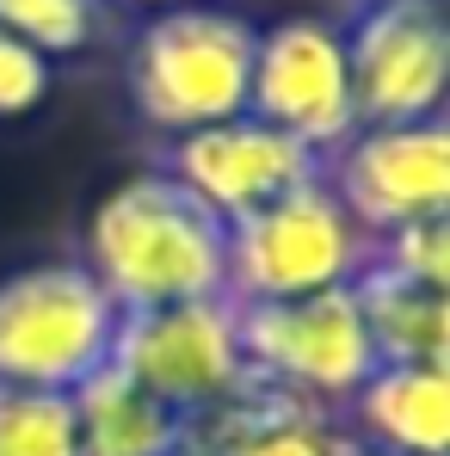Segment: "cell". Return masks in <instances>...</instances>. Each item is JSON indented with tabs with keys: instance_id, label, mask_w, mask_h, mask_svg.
Returning a JSON list of instances; mask_svg holds the SVG:
<instances>
[{
	"instance_id": "cell-4",
	"label": "cell",
	"mask_w": 450,
	"mask_h": 456,
	"mask_svg": "<svg viewBox=\"0 0 450 456\" xmlns=\"http://www.w3.org/2000/svg\"><path fill=\"white\" fill-rule=\"evenodd\" d=\"M371 259L364 228L340 210L327 179L228 223V297L234 303H290L315 290H346Z\"/></svg>"
},
{
	"instance_id": "cell-19",
	"label": "cell",
	"mask_w": 450,
	"mask_h": 456,
	"mask_svg": "<svg viewBox=\"0 0 450 456\" xmlns=\"http://www.w3.org/2000/svg\"><path fill=\"white\" fill-rule=\"evenodd\" d=\"M352 456H389V451H364V444H358V438H352Z\"/></svg>"
},
{
	"instance_id": "cell-9",
	"label": "cell",
	"mask_w": 450,
	"mask_h": 456,
	"mask_svg": "<svg viewBox=\"0 0 450 456\" xmlns=\"http://www.w3.org/2000/svg\"><path fill=\"white\" fill-rule=\"evenodd\" d=\"M327 191L364 228V240L389 228L445 216L450 204V130L445 118L426 124H364L327 160Z\"/></svg>"
},
{
	"instance_id": "cell-16",
	"label": "cell",
	"mask_w": 450,
	"mask_h": 456,
	"mask_svg": "<svg viewBox=\"0 0 450 456\" xmlns=\"http://www.w3.org/2000/svg\"><path fill=\"white\" fill-rule=\"evenodd\" d=\"M0 456H80L75 451V401L0 382Z\"/></svg>"
},
{
	"instance_id": "cell-10",
	"label": "cell",
	"mask_w": 450,
	"mask_h": 456,
	"mask_svg": "<svg viewBox=\"0 0 450 456\" xmlns=\"http://www.w3.org/2000/svg\"><path fill=\"white\" fill-rule=\"evenodd\" d=\"M167 173L223 223H241L278 198H290L302 185H315L327 173L321 154H308L302 142L278 136L272 124L259 118H228V124H210V130H192L179 136L173 154H167Z\"/></svg>"
},
{
	"instance_id": "cell-6",
	"label": "cell",
	"mask_w": 450,
	"mask_h": 456,
	"mask_svg": "<svg viewBox=\"0 0 450 456\" xmlns=\"http://www.w3.org/2000/svg\"><path fill=\"white\" fill-rule=\"evenodd\" d=\"M111 364L136 388H149L154 401H167L179 419H204L217 407H234L241 395H253L234 297L124 314Z\"/></svg>"
},
{
	"instance_id": "cell-5",
	"label": "cell",
	"mask_w": 450,
	"mask_h": 456,
	"mask_svg": "<svg viewBox=\"0 0 450 456\" xmlns=\"http://www.w3.org/2000/svg\"><path fill=\"white\" fill-rule=\"evenodd\" d=\"M234 308H241V352H247L253 388L290 395L308 407H346L376 370L352 284L290 297V303H234Z\"/></svg>"
},
{
	"instance_id": "cell-14",
	"label": "cell",
	"mask_w": 450,
	"mask_h": 456,
	"mask_svg": "<svg viewBox=\"0 0 450 456\" xmlns=\"http://www.w3.org/2000/svg\"><path fill=\"white\" fill-rule=\"evenodd\" d=\"M352 297H358L376 364H445L450 370V290L395 278L364 259V272L352 278Z\"/></svg>"
},
{
	"instance_id": "cell-13",
	"label": "cell",
	"mask_w": 450,
	"mask_h": 456,
	"mask_svg": "<svg viewBox=\"0 0 450 456\" xmlns=\"http://www.w3.org/2000/svg\"><path fill=\"white\" fill-rule=\"evenodd\" d=\"M75 401V451L80 456H179L192 444V419L105 364L69 395Z\"/></svg>"
},
{
	"instance_id": "cell-8",
	"label": "cell",
	"mask_w": 450,
	"mask_h": 456,
	"mask_svg": "<svg viewBox=\"0 0 450 456\" xmlns=\"http://www.w3.org/2000/svg\"><path fill=\"white\" fill-rule=\"evenodd\" d=\"M346 37L352 105L364 124H426L445 118L450 93V25L445 0H358Z\"/></svg>"
},
{
	"instance_id": "cell-12",
	"label": "cell",
	"mask_w": 450,
	"mask_h": 456,
	"mask_svg": "<svg viewBox=\"0 0 450 456\" xmlns=\"http://www.w3.org/2000/svg\"><path fill=\"white\" fill-rule=\"evenodd\" d=\"M192 451L198 456H352V438L333 432L327 407L253 388L234 407L192 419Z\"/></svg>"
},
{
	"instance_id": "cell-7",
	"label": "cell",
	"mask_w": 450,
	"mask_h": 456,
	"mask_svg": "<svg viewBox=\"0 0 450 456\" xmlns=\"http://www.w3.org/2000/svg\"><path fill=\"white\" fill-rule=\"evenodd\" d=\"M247 118L272 124L278 136L302 142L308 154H340L358 130L346 37L333 19L290 12L253 37V80H247Z\"/></svg>"
},
{
	"instance_id": "cell-21",
	"label": "cell",
	"mask_w": 450,
	"mask_h": 456,
	"mask_svg": "<svg viewBox=\"0 0 450 456\" xmlns=\"http://www.w3.org/2000/svg\"><path fill=\"white\" fill-rule=\"evenodd\" d=\"M179 456H198V451H192V444H185V451H179Z\"/></svg>"
},
{
	"instance_id": "cell-18",
	"label": "cell",
	"mask_w": 450,
	"mask_h": 456,
	"mask_svg": "<svg viewBox=\"0 0 450 456\" xmlns=\"http://www.w3.org/2000/svg\"><path fill=\"white\" fill-rule=\"evenodd\" d=\"M56 86V62L0 25V118H31Z\"/></svg>"
},
{
	"instance_id": "cell-1",
	"label": "cell",
	"mask_w": 450,
	"mask_h": 456,
	"mask_svg": "<svg viewBox=\"0 0 450 456\" xmlns=\"http://www.w3.org/2000/svg\"><path fill=\"white\" fill-rule=\"evenodd\" d=\"M80 265L124 314L228 297V223L167 167L118 179L80 228Z\"/></svg>"
},
{
	"instance_id": "cell-15",
	"label": "cell",
	"mask_w": 450,
	"mask_h": 456,
	"mask_svg": "<svg viewBox=\"0 0 450 456\" xmlns=\"http://www.w3.org/2000/svg\"><path fill=\"white\" fill-rule=\"evenodd\" d=\"M0 25L37 56H80L111 31V0H0Z\"/></svg>"
},
{
	"instance_id": "cell-11",
	"label": "cell",
	"mask_w": 450,
	"mask_h": 456,
	"mask_svg": "<svg viewBox=\"0 0 450 456\" xmlns=\"http://www.w3.org/2000/svg\"><path fill=\"white\" fill-rule=\"evenodd\" d=\"M358 419V444L389 456L450 451V370L445 364H376L346 401Z\"/></svg>"
},
{
	"instance_id": "cell-3",
	"label": "cell",
	"mask_w": 450,
	"mask_h": 456,
	"mask_svg": "<svg viewBox=\"0 0 450 456\" xmlns=\"http://www.w3.org/2000/svg\"><path fill=\"white\" fill-rule=\"evenodd\" d=\"M124 308L80 259H31L0 278V382L75 395L118 352Z\"/></svg>"
},
{
	"instance_id": "cell-2",
	"label": "cell",
	"mask_w": 450,
	"mask_h": 456,
	"mask_svg": "<svg viewBox=\"0 0 450 456\" xmlns=\"http://www.w3.org/2000/svg\"><path fill=\"white\" fill-rule=\"evenodd\" d=\"M253 37H259V25L241 19L234 6L179 0V6L149 12L124 56L136 118L173 142L241 118L247 80H253Z\"/></svg>"
},
{
	"instance_id": "cell-17",
	"label": "cell",
	"mask_w": 450,
	"mask_h": 456,
	"mask_svg": "<svg viewBox=\"0 0 450 456\" xmlns=\"http://www.w3.org/2000/svg\"><path fill=\"white\" fill-rule=\"evenodd\" d=\"M371 265L395 272V278H413V284H432V290H450V216H426V223L376 234Z\"/></svg>"
},
{
	"instance_id": "cell-20",
	"label": "cell",
	"mask_w": 450,
	"mask_h": 456,
	"mask_svg": "<svg viewBox=\"0 0 450 456\" xmlns=\"http://www.w3.org/2000/svg\"><path fill=\"white\" fill-rule=\"evenodd\" d=\"M143 6H154V12H160V6H179V0H143Z\"/></svg>"
}]
</instances>
